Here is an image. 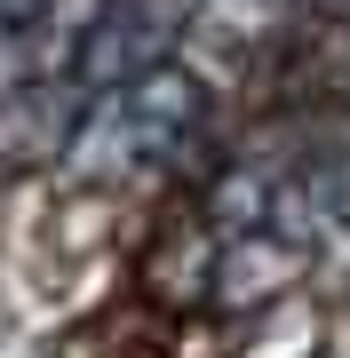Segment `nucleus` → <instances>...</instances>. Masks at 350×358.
Listing matches in <instances>:
<instances>
[{
  "label": "nucleus",
  "mask_w": 350,
  "mask_h": 358,
  "mask_svg": "<svg viewBox=\"0 0 350 358\" xmlns=\"http://www.w3.org/2000/svg\"><path fill=\"white\" fill-rule=\"evenodd\" d=\"M215 263H223V231L199 215L191 199H168L152 215V231L136 239L128 294H143V303L168 310V319H199V310L215 303Z\"/></svg>",
  "instance_id": "obj_1"
},
{
  "label": "nucleus",
  "mask_w": 350,
  "mask_h": 358,
  "mask_svg": "<svg viewBox=\"0 0 350 358\" xmlns=\"http://www.w3.org/2000/svg\"><path fill=\"white\" fill-rule=\"evenodd\" d=\"M319 279V255L311 247H295L286 231H231L223 239V263H215V303L207 310H223V319H239V327H255L263 310H279L286 294H302Z\"/></svg>",
  "instance_id": "obj_2"
},
{
  "label": "nucleus",
  "mask_w": 350,
  "mask_h": 358,
  "mask_svg": "<svg viewBox=\"0 0 350 358\" xmlns=\"http://www.w3.org/2000/svg\"><path fill=\"white\" fill-rule=\"evenodd\" d=\"M326 350H335V303L319 287H302L279 310H263L231 358H326Z\"/></svg>",
  "instance_id": "obj_3"
}]
</instances>
